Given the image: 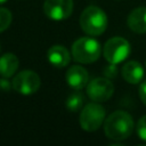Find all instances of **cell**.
I'll list each match as a JSON object with an SVG mask.
<instances>
[{
	"instance_id": "obj_1",
	"label": "cell",
	"mask_w": 146,
	"mask_h": 146,
	"mask_svg": "<svg viewBox=\"0 0 146 146\" xmlns=\"http://www.w3.org/2000/svg\"><path fill=\"white\" fill-rule=\"evenodd\" d=\"M133 131V120L131 115L124 111H115L111 113L104 122V132L107 138L114 140H123Z\"/></svg>"
},
{
	"instance_id": "obj_2",
	"label": "cell",
	"mask_w": 146,
	"mask_h": 146,
	"mask_svg": "<svg viewBox=\"0 0 146 146\" xmlns=\"http://www.w3.org/2000/svg\"><path fill=\"white\" fill-rule=\"evenodd\" d=\"M80 26L88 35H100L107 27V16L99 7L89 6L80 16Z\"/></svg>"
},
{
	"instance_id": "obj_3",
	"label": "cell",
	"mask_w": 146,
	"mask_h": 146,
	"mask_svg": "<svg viewBox=\"0 0 146 146\" xmlns=\"http://www.w3.org/2000/svg\"><path fill=\"white\" fill-rule=\"evenodd\" d=\"M99 42L89 36H82L75 40L72 44V56L75 62L81 64H90L96 62L100 56Z\"/></svg>"
},
{
	"instance_id": "obj_4",
	"label": "cell",
	"mask_w": 146,
	"mask_h": 146,
	"mask_svg": "<svg viewBox=\"0 0 146 146\" xmlns=\"http://www.w3.org/2000/svg\"><path fill=\"white\" fill-rule=\"evenodd\" d=\"M105 110L104 107L94 102L87 104L80 113V125L84 131H96L105 121Z\"/></svg>"
},
{
	"instance_id": "obj_5",
	"label": "cell",
	"mask_w": 146,
	"mask_h": 146,
	"mask_svg": "<svg viewBox=\"0 0 146 146\" xmlns=\"http://www.w3.org/2000/svg\"><path fill=\"white\" fill-rule=\"evenodd\" d=\"M131 47L128 40L121 36H114L106 41L103 55L108 63L119 64L123 62L130 54Z\"/></svg>"
},
{
	"instance_id": "obj_6",
	"label": "cell",
	"mask_w": 146,
	"mask_h": 146,
	"mask_svg": "<svg viewBox=\"0 0 146 146\" xmlns=\"http://www.w3.org/2000/svg\"><path fill=\"white\" fill-rule=\"evenodd\" d=\"M11 84L16 92L29 96L39 90L41 86V80L40 76L34 71L24 70L14 76Z\"/></svg>"
},
{
	"instance_id": "obj_7",
	"label": "cell",
	"mask_w": 146,
	"mask_h": 146,
	"mask_svg": "<svg viewBox=\"0 0 146 146\" xmlns=\"http://www.w3.org/2000/svg\"><path fill=\"white\" fill-rule=\"evenodd\" d=\"M114 92V86L107 78H96L88 82L87 95L92 102L103 103L108 100Z\"/></svg>"
},
{
	"instance_id": "obj_8",
	"label": "cell",
	"mask_w": 146,
	"mask_h": 146,
	"mask_svg": "<svg viewBox=\"0 0 146 146\" xmlns=\"http://www.w3.org/2000/svg\"><path fill=\"white\" fill-rule=\"evenodd\" d=\"M43 11L52 21H64L73 11V0H44Z\"/></svg>"
},
{
	"instance_id": "obj_9",
	"label": "cell",
	"mask_w": 146,
	"mask_h": 146,
	"mask_svg": "<svg viewBox=\"0 0 146 146\" xmlns=\"http://www.w3.org/2000/svg\"><path fill=\"white\" fill-rule=\"evenodd\" d=\"M67 84L74 90H81L88 84L89 75L84 67L80 65H72L68 67L65 75Z\"/></svg>"
},
{
	"instance_id": "obj_10",
	"label": "cell",
	"mask_w": 146,
	"mask_h": 146,
	"mask_svg": "<svg viewBox=\"0 0 146 146\" xmlns=\"http://www.w3.org/2000/svg\"><path fill=\"white\" fill-rule=\"evenodd\" d=\"M47 56H48L49 63L55 67H59V68L67 66L71 59L68 50L62 44H55L50 47L48 49Z\"/></svg>"
},
{
	"instance_id": "obj_11",
	"label": "cell",
	"mask_w": 146,
	"mask_h": 146,
	"mask_svg": "<svg viewBox=\"0 0 146 146\" xmlns=\"http://www.w3.org/2000/svg\"><path fill=\"white\" fill-rule=\"evenodd\" d=\"M127 24L136 33H146V7L135 8L129 14Z\"/></svg>"
},
{
	"instance_id": "obj_12",
	"label": "cell",
	"mask_w": 146,
	"mask_h": 146,
	"mask_svg": "<svg viewBox=\"0 0 146 146\" xmlns=\"http://www.w3.org/2000/svg\"><path fill=\"white\" fill-rule=\"evenodd\" d=\"M123 79L131 84H137L141 81L144 76V68L141 64L137 60H130L125 63L121 70Z\"/></svg>"
},
{
	"instance_id": "obj_13",
	"label": "cell",
	"mask_w": 146,
	"mask_h": 146,
	"mask_svg": "<svg viewBox=\"0 0 146 146\" xmlns=\"http://www.w3.org/2000/svg\"><path fill=\"white\" fill-rule=\"evenodd\" d=\"M19 60L13 52H6L0 57V75L3 78L13 76L18 70Z\"/></svg>"
},
{
	"instance_id": "obj_14",
	"label": "cell",
	"mask_w": 146,
	"mask_h": 146,
	"mask_svg": "<svg viewBox=\"0 0 146 146\" xmlns=\"http://www.w3.org/2000/svg\"><path fill=\"white\" fill-rule=\"evenodd\" d=\"M82 104H83V95L80 92V90H74L66 98L65 106L70 112H76L82 107Z\"/></svg>"
},
{
	"instance_id": "obj_15",
	"label": "cell",
	"mask_w": 146,
	"mask_h": 146,
	"mask_svg": "<svg viewBox=\"0 0 146 146\" xmlns=\"http://www.w3.org/2000/svg\"><path fill=\"white\" fill-rule=\"evenodd\" d=\"M11 19H13L11 13L7 8L0 7V32H3L9 27Z\"/></svg>"
},
{
	"instance_id": "obj_16",
	"label": "cell",
	"mask_w": 146,
	"mask_h": 146,
	"mask_svg": "<svg viewBox=\"0 0 146 146\" xmlns=\"http://www.w3.org/2000/svg\"><path fill=\"white\" fill-rule=\"evenodd\" d=\"M103 74L105 75V78L107 79H114L117 75V66L116 64L110 63L108 65H106L103 70Z\"/></svg>"
},
{
	"instance_id": "obj_17",
	"label": "cell",
	"mask_w": 146,
	"mask_h": 146,
	"mask_svg": "<svg viewBox=\"0 0 146 146\" xmlns=\"http://www.w3.org/2000/svg\"><path fill=\"white\" fill-rule=\"evenodd\" d=\"M137 133L140 139L146 141V115L141 116L137 123Z\"/></svg>"
},
{
	"instance_id": "obj_18",
	"label": "cell",
	"mask_w": 146,
	"mask_h": 146,
	"mask_svg": "<svg viewBox=\"0 0 146 146\" xmlns=\"http://www.w3.org/2000/svg\"><path fill=\"white\" fill-rule=\"evenodd\" d=\"M11 88H13V84H11L10 81H8V78L1 76V79H0V90L8 92Z\"/></svg>"
},
{
	"instance_id": "obj_19",
	"label": "cell",
	"mask_w": 146,
	"mask_h": 146,
	"mask_svg": "<svg viewBox=\"0 0 146 146\" xmlns=\"http://www.w3.org/2000/svg\"><path fill=\"white\" fill-rule=\"evenodd\" d=\"M139 97L141 102L146 105V80L139 86Z\"/></svg>"
},
{
	"instance_id": "obj_20",
	"label": "cell",
	"mask_w": 146,
	"mask_h": 146,
	"mask_svg": "<svg viewBox=\"0 0 146 146\" xmlns=\"http://www.w3.org/2000/svg\"><path fill=\"white\" fill-rule=\"evenodd\" d=\"M7 1H8V0H0V5H1V3H5V2H7Z\"/></svg>"
}]
</instances>
